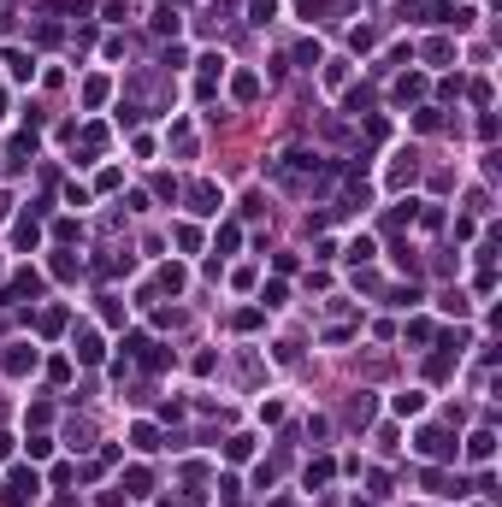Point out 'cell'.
<instances>
[{
  "label": "cell",
  "instance_id": "2",
  "mask_svg": "<svg viewBox=\"0 0 502 507\" xmlns=\"http://www.w3.org/2000/svg\"><path fill=\"white\" fill-rule=\"evenodd\" d=\"M190 213H201V218L219 213V189H213V183H195V189H190Z\"/></svg>",
  "mask_w": 502,
  "mask_h": 507
},
{
  "label": "cell",
  "instance_id": "7",
  "mask_svg": "<svg viewBox=\"0 0 502 507\" xmlns=\"http://www.w3.org/2000/svg\"><path fill=\"white\" fill-rule=\"evenodd\" d=\"M490 443H497V436H490V431H479V436L467 443V454H472V460H490Z\"/></svg>",
  "mask_w": 502,
  "mask_h": 507
},
{
  "label": "cell",
  "instance_id": "12",
  "mask_svg": "<svg viewBox=\"0 0 502 507\" xmlns=\"http://www.w3.org/2000/svg\"><path fill=\"white\" fill-rule=\"evenodd\" d=\"M0 218H6V195H0Z\"/></svg>",
  "mask_w": 502,
  "mask_h": 507
},
{
  "label": "cell",
  "instance_id": "10",
  "mask_svg": "<svg viewBox=\"0 0 502 507\" xmlns=\"http://www.w3.org/2000/svg\"><path fill=\"white\" fill-rule=\"evenodd\" d=\"M249 12H254V24H266V18L278 12V0H249Z\"/></svg>",
  "mask_w": 502,
  "mask_h": 507
},
{
  "label": "cell",
  "instance_id": "4",
  "mask_svg": "<svg viewBox=\"0 0 502 507\" xmlns=\"http://www.w3.org/2000/svg\"><path fill=\"white\" fill-rule=\"evenodd\" d=\"M420 454H431V460H449L455 449H449V436H443V431H420Z\"/></svg>",
  "mask_w": 502,
  "mask_h": 507
},
{
  "label": "cell",
  "instance_id": "1",
  "mask_svg": "<svg viewBox=\"0 0 502 507\" xmlns=\"http://www.w3.org/2000/svg\"><path fill=\"white\" fill-rule=\"evenodd\" d=\"M30 495H36V472H12L6 490H0V502H6V507H24Z\"/></svg>",
  "mask_w": 502,
  "mask_h": 507
},
{
  "label": "cell",
  "instance_id": "3",
  "mask_svg": "<svg viewBox=\"0 0 502 507\" xmlns=\"http://www.w3.org/2000/svg\"><path fill=\"white\" fill-rule=\"evenodd\" d=\"M6 372H12V377L36 372V348H30V342H12V354H6Z\"/></svg>",
  "mask_w": 502,
  "mask_h": 507
},
{
  "label": "cell",
  "instance_id": "5",
  "mask_svg": "<svg viewBox=\"0 0 502 507\" xmlns=\"http://www.w3.org/2000/svg\"><path fill=\"white\" fill-rule=\"evenodd\" d=\"M77 360H89V366L101 360V336H95V331H83V336H77Z\"/></svg>",
  "mask_w": 502,
  "mask_h": 507
},
{
  "label": "cell",
  "instance_id": "9",
  "mask_svg": "<svg viewBox=\"0 0 502 507\" xmlns=\"http://www.w3.org/2000/svg\"><path fill=\"white\" fill-rule=\"evenodd\" d=\"M254 95H260V83H254V77L242 71V77H236V101H254Z\"/></svg>",
  "mask_w": 502,
  "mask_h": 507
},
{
  "label": "cell",
  "instance_id": "6",
  "mask_svg": "<svg viewBox=\"0 0 502 507\" xmlns=\"http://www.w3.org/2000/svg\"><path fill=\"white\" fill-rule=\"evenodd\" d=\"M36 290H42V277H36V272H18V277H12V290H6V295L18 301V295H36Z\"/></svg>",
  "mask_w": 502,
  "mask_h": 507
},
{
  "label": "cell",
  "instance_id": "8",
  "mask_svg": "<svg viewBox=\"0 0 502 507\" xmlns=\"http://www.w3.org/2000/svg\"><path fill=\"white\" fill-rule=\"evenodd\" d=\"M6 65H12V77H30V71H36V59H30V54H6Z\"/></svg>",
  "mask_w": 502,
  "mask_h": 507
},
{
  "label": "cell",
  "instance_id": "11",
  "mask_svg": "<svg viewBox=\"0 0 502 507\" xmlns=\"http://www.w3.org/2000/svg\"><path fill=\"white\" fill-rule=\"evenodd\" d=\"M420 407H426V401H420V390H408V395H396V413H420Z\"/></svg>",
  "mask_w": 502,
  "mask_h": 507
}]
</instances>
